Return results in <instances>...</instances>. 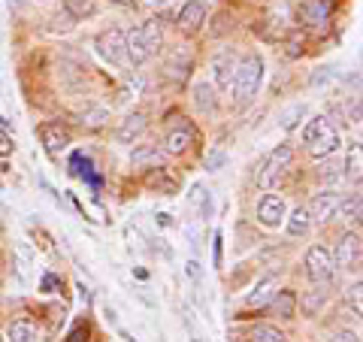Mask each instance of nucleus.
I'll return each mask as SVG.
<instances>
[{
    "label": "nucleus",
    "mask_w": 363,
    "mask_h": 342,
    "mask_svg": "<svg viewBox=\"0 0 363 342\" xmlns=\"http://www.w3.org/2000/svg\"><path fill=\"white\" fill-rule=\"evenodd\" d=\"M306 276L315 285H330L336 279V260L327 246H312L306 252Z\"/></svg>",
    "instance_id": "4"
},
{
    "label": "nucleus",
    "mask_w": 363,
    "mask_h": 342,
    "mask_svg": "<svg viewBox=\"0 0 363 342\" xmlns=\"http://www.w3.org/2000/svg\"><path fill=\"white\" fill-rule=\"evenodd\" d=\"M309 227H312L309 209H294L291 212V219H288V233L291 236H306V233H309Z\"/></svg>",
    "instance_id": "21"
},
{
    "label": "nucleus",
    "mask_w": 363,
    "mask_h": 342,
    "mask_svg": "<svg viewBox=\"0 0 363 342\" xmlns=\"http://www.w3.org/2000/svg\"><path fill=\"white\" fill-rule=\"evenodd\" d=\"M288 215V203L285 197H279V194H264L257 203V221L264 227H279L281 221H285Z\"/></svg>",
    "instance_id": "8"
},
{
    "label": "nucleus",
    "mask_w": 363,
    "mask_h": 342,
    "mask_svg": "<svg viewBox=\"0 0 363 342\" xmlns=\"http://www.w3.org/2000/svg\"><path fill=\"white\" fill-rule=\"evenodd\" d=\"M294 161V149L291 145H279V149H272L269 158L264 161V167H260L257 173V188H272V182H276L281 173H285V167Z\"/></svg>",
    "instance_id": "6"
},
{
    "label": "nucleus",
    "mask_w": 363,
    "mask_h": 342,
    "mask_svg": "<svg viewBox=\"0 0 363 342\" xmlns=\"http://www.w3.org/2000/svg\"><path fill=\"white\" fill-rule=\"evenodd\" d=\"M345 176H348V179H354V182H360V145H357V143L348 149V158H345Z\"/></svg>",
    "instance_id": "25"
},
{
    "label": "nucleus",
    "mask_w": 363,
    "mask_h": 342,
    "mask_svg": "<svg viewBox=\"0 0 363 342\" xmlns=\"http://www.w3.org/2000/svg\"><path fill=\"white\" fill-rule=\"evenodd\" d=\"M279 291V282H276V276H264L257 285H255V291L245 297V303L248 306H267L269 300H272V294Z\"/></svg>",
    "instance_id": "16"
},
{
    "label": "nucleus",
    "mask_w": 363,
    "mask_h": 342,
    "mask_svg": "<svg viewBox=\"0 0 363 342\" xmlns=\"http://www.w3.org/2000/svg\"><path fill=\"white\" fill-rule=\"evenodd\" d=\"M16 149V143H13V136H9L4 128H0V158H9Z\"/></svg>",
    "instance_id": "32"
},
{
    "label": "nucleus",
    "mask_w": 363,
    "mask_h": 342,
    "mask_svg": "<svg viewBox=\"0 0 363 342\" xmlns=\"http://www.w3.org/2000/svg\"><path fill=\"white\" fill-rule=\"evenodd\" d=\"M330 342H360V336L354 333V330H342V333H336Z\"/></svg>",
    "instance_id": "34"
},
{
    "label": "nucleus",
    "mask_w": 363,
    "mask_h": 342,
    "mask_svg": "<svg viewBox=\"0 0 363 342\" xmlns=\"http://www.w3.org/2000/svg\"><path fill=\"white\" fill-rule=\"evenodd\" d=\"M40 140L49 155H61L70 145V131L61 128V121H45L40 124Z\"/></svg>",
    "instance_id": "11"
},
{
    "label": "nucleus",
    "mask_w": 363,
    "mask_h": 342,
    "mask_svg": "<svg viewBox=\"0 0 363 342\" xmlns=\"http://www.w3.org/2000/svg\"><path fill=\"white\" fill-rule=\"evenodd\" d=\"M260 82H264V58H260V55H245V58L236 64V73H233L236 104L255 100V94L260 91Z\"/></svg>",
    "instance_id": "3"
},
{
    "label": "nucleus",
    "mask_w": 363,
    "mask_h": 342,
    "mask_svg": "<svg viewBox=\"0 0 363 342\" xmlns=\"http://www.w3.org/2000/svg\"><path fill=\"white\" fill-rule=\"evenodd\" d=\"M236 64H240V58H236L233 49H221L218 55L212 58V79L218 88H230L233 85V73H236Z\"/></svg>",
    "instance_id": "9"
},
{
    "label": "nucleus",
    "mask_w": 363,
    "mask_h": 342,
    "mask_svg": "<svg viewBox=\"0 0 363 342\" xmlns=\"http://www.w3.org/2000/svg\"><path fill=\"white\" fill-rule=\"evenodd\" d=\"M197 140V131H194V124L182 118L179 124H173L167 133V152H173V155H182V152H188L191 145H194Z\"/></svg>",
    "instance_id": "12"
},
{
    "label": "nucleus",
    "mask_w": 363,
    "mask_h": 342,
    "mask_svg": "<svg viewBox=\"0 0 363 342\" xmlns=\"http://www.w3.org/2000/svg\"><path fill=\"white\" fill-rule=\"evenodd\" d=\"M133 161L136 164H164V155L157 152V149H140V152H133Z\"/></svg>",
    "instance_id": "30"
},
{
    "label": "nucleus",
    "mask_w": 363,
    "mask_h": 342,
    "mask_svg": "<svg viewBox=\"0 0 363 342\" xmlns=\"http://www.w3.org/2000/svg\"><path fill=\"white\" fill-rule=\"evenodd\" d=\"M315 176H318V182H321V185H333V182L339 179V164H336V161H324V164H318Z\"/></svg>",
    "instance_id": "26"
},
{
    "label": "nucleus",
    "mask_w": 363,
    "mask_h": 342,
    "mask_svg": "<svg viewBox=\"0 0 363 342\" xmlns=\"http://www.w3.org/2000/svg\"><path fill=\"white\" fill-rule=\"evenodd\" d=\"M303 116H306V106H303V104L291 106V109L285 112V116H281V128H285V131H294V128L300 124V118H303Z\"/></svg>",
    "instance_id": "29"
},
{
    "label": "nucleus",
    "mask_w": 363,
    "mask_h": 342,
    "mask_svg": "<svg viewBox=\"0 0 363 342\" xmlns=\"http://www.w3.org/2000/svg\"><path fill=\"white\" fill-rule=\"evenodd\" d=\"M203 21H206V4H203V0H188V4H182V9H179V28L197 31Z\"/></svg>",
    "instance_id": "15"
},
{
    "label": "nucleus",
    "mask_w": 363,
    "mask_h": 342,
    "mask_svg": "<svg viewBox=\"0 0 363 342\" xmlns=\"http://www.w3.org/2000/svg\"><path fill=\"white\" fill-rule=\"evenodd\" d=\"M143 131H145V116L143 112H130V116L118 124V140L121 143H133L136 136H143Z\"/></svg>",
    "instance_id": "17"
},
{
    "label": "nucleus",
    "mask_w": 363,
    "mask_h": 342,
    "mask_svg": "<svg viewBox=\"0 0 363 342\" xmlns=\"http://www.w3.org/2000/svg\"><path fill=\"white\" fill-rule=\"evenodd\" d=\"M215 85H209V82H197L194 85V106L200 109V112H215Z\"/></svg>",
    "instance_id": "19"
},
{
    "label": "nucleus",
    "mask_w": 363,
    "mask_h": 342,
    "mask_svg": "<svg viewBox=\"0 0 363 342\" xmlns=\"http://www.w3.org/2000/svg\"><path fill=\"white\" fill-rule=\"evenodd\" d=\"M149 185L157 188V191H164V194H173L176 191V182L167 179V170H157V173H152L149 176Z\"/></svg>",
    "instance_id": "28"
},
{
    "label": "nucleus",
    "mask_w": 363,
    "mask_h": 342,
    "mask_svg": "<svg viewBox=\"0 0 363 342\" xmlns=\"http://www.w3.org/2000/svg\"><path fill=\"white\" fill-rule=\"evenodd\" d=\"M97 55L104 61H109L112 67H121L128 64V49H124V31L121 28H109L97 37Z\"/></svg>",
    "instance_id": "5"
},
{
    "label": "nucleus",
    "mask_w": 363,
    "mask_h": 342,
    "mask_svg": "<svg viewBox=\"0 0 363 342\" xmlns=\"http://www.w3.org/2000/svg\"><path fill=\"white\" fill-rule=\"evenodd\" d=\"M269 303L281 318H294V312H297V294L294 291H276Z\"/></svg>",
    "instance_id": "18"
},
{
    "label": "nucleus",
    "mask_w": 363,
    "mask_h": 342,
    "mask_svg": "<svg viewBox=\"0 0 363 342\" xmlns=\"http://www.w3.org/2000/svg\"><path fill=\"white\" fill-rule=\"evenodd\" d=\"M221 161H224V155H221V152H218V155H212V158H209V170L221 167Z\"/></svg>",
    "instance_id": "38"
},
{
    "label": "nucleus",
    "mask_w": 363,
    "mask_h": 342,
    "mask_svg": "<svg viewBox=\"0 0 363 342\" xmlns=\"http://www.w3.org/2000/svg\"><path fill=\"white\" fill-rule=\"evenodd\" d=\"M145 4H149V6H155V9H164V6H169V4H173V0H145Z\"/></svg>",
    "instance_id": "37"
},
{
    "label": "nucleus",
    "mask_w": 363,
    "mask_h": 342,
    "mask_svg": "<svg viewBox=\"0 0 363 342\" xmlns=\"http://www.w3.org/2000/svg\"><path fill=\"white\" fill-rule=\"evenodd\" d=\"M215 267H221V233L215 236Z\"/></svg>",
    "instance_id": "35"
},
{
    "label": "nucleus",
    "mask_w": 363,
    "mask_h": 342,
    "mask_svg": "<svg viewBox=\"0 0 363 342\" xmlns=\"http://www.w3.org/2000/svg\"><path fill=\"white\" fill-rule=\"evenodd\" d=\"M55 285H58V279H55V276H45V279H43V291H49V294H52Z\"/></svg>",
    "instance_id": "36"
},
{
    "label": "nucleus",
    "mask_w": 363,
    "mask_h": 342,
    "mask_svg": "<svg viewBox=\"0 0 363 342\" xmlns=\"http://www.w3.org/2000/svg\"><path fill=\"white\" fill-rule=\"evenodd\" d=\"M339 212H342V221L357 224L360 221V191L348 194L345 200H339Z\"/></svg>",
    "instance_id": "23"
},
{
    "label": "nucleus",
    "mask_w": 363,
    "mask_h": 342,
    "mask_svg": "<svg viewBox=\"0 0 363 342\" xmlns=\"http://www.w3.org/2000/svg\"><path fill=\"white\" fill-rule=\"evenodd\" d=\"M336 270H360V233L354 231H348L342 239L336 243Z\"/></svg>",
    "instance_id": "7"
},
{
    "label": "nucleus",
    "mask_w": 363,
    "mask_h": 342,
    "mask_svg": "<svg viewBox=\"0 0 363 342\" xmlns=\"http://www.w3.org/2000/svg\"><path fill=\"white\" fill-rule=\"evenodd\" d=\"M6 336H9V342H37L40 339L37 327H33L30 321H13L6 330Z\"/></svg>",
    "instance_id": "20"
},
{
    "label": "nucleus",
    "mask_w": 363,
    "mask_h": 342,
    "mask_svg": "<svg viewBox=\"0 0 363 342\" xmlns=\"http://www.w3.org/2000/svg\"><path fill=\"white\" fill-rule=\"evenodd\" d=\"M348 303H354V315H360V282L348 288Z\"/></svg>",
    "instance_id": "33"
},
{
    "label": "nucleus",
    "mask_w": 363,
    "mask_h": 342,
    "mask_svg": "<svg viewBox=\"0 0 363 342\" xmlns=\"http://www.w3.org/2000/svg\"><path fill=\"white\" fill-rule=\"evenodd\" d=\"M106 121H109V109L106 106H94V109H88L82 116V124H88V128H100V124H106Z\"/></svg>",
    "instance_id": "27"
},
{
    "label": "nucleus",
    "mask_w": 363,
    "mask_h": 342,
    "mask_svg": "<svg viewBox=\"0 0 363 342\" xmlns=\"http://www.w3.org/2000/svg\"><path fill=\"white\" fill-rule=\"evenodd\" d=\"M303 143L309 145L312 158H330V155L339 152V145H342V140H339V131L333 128L327 116H315L309 124H306V128H303Z\"/></svg>",
    "instance_id": "2"
},
{
    "label": "nucleus",
    "mask_w": 363,
    "mask_h": 342,
    "mask_svg": "<svg viewBox=\"0 0 363 342\" xmlns=\"http://www.w3.org/2000/svg\"><path fill=\"white\" fill-rule=\"evenodd\" d=\"M321 303H324V291H321V288H318V291L312 294V297H309V300H306V306H303V312H306V315H318V309H321Z\"/></svg>",
    "instance_id": "31"
},
{
    "label": "nucleus",
    "mask_w": 363,
    "mask_h": 342,
    "mask_svg": "<svg viewBox=\"0 0 363 342\" xmlns=\"http://www.w3.org/2000/svg\"><path fill=\"white\" fill-rule=\"evenodd\" d=\"M161 43H164V31L157 21H145V25L140 28H133L124 33V49H128V61L133 67H140L152 58V55L161 49Z\"/></svg>",
    "instance_id": "1"
},
{
    "label": "nucleus",
    "mask_w": 363,
    "mask_h": 342,
    "mask_svg": "<svg viewBox=\"0 0 363 342\" xmlns=\"http://www.w3.org/2000/svg\"><path fill=\"white\" fill-rule=\"evenodd\" d=\"M248 339H252V342H288V336L281 333L279 327H269V324H257Z\"/></svg>",
    "instance_id": "24"
},
{
    "label": "nucleus",
    "mask_w": 363,
    "mask_h": 342,
    "mask_svg": "<svg viewBox=\"0 0 363 342\" xmlns=\"http://www.w3.org/2000/svg\"><path fill=\"white\" fill-rule=\"evenodd\" d=\"M64 9L70 18H91L97 13V0H64Z\"/></svg>",
    "instance_id": "22"
},
{
    "label": "nucleus",
    "mask_w": 363,
    "mask_h": 342,
    "mask_svg": "<svg viewBox=\"0 0 363 342\" xmlns=\"http://www.w3.org/2000/svg\"><path fill=\"white\" fill-rule=\"evenodd\" d=\"M330 13H333V0H303L300 4V18L312 28L327 25Z\"/></svg>",
    "instance_id": "14"
},
{
    "label": "nucleus",
    "mask_w": 363,
    "mask_h": 342,
    "mask_svg": "<svg viewBox=\"0 0 363 342\" xmlns=\"http://www.w3.org/2000/svg\"><path fill=\"white\" fill-rule=\"evenodd\" d=\"M339 194L336 191H330V188H324L321 194H315L312 197V206H309V215H312V221H321V224H327V221H333L336 215H339Z\"/></svg>",
    "instance_id": "10"
},
{
    "label": "nucleus",
    "mask_w": 363,
    "mask_h": 342,
    "mask_svg": "<svg viewBox=\"0 0 363 342\" xmlns=\"http://www.w3.org/2000/svg\"><path fill=\"white\" fill-rule=\"evenodd\" d=\"M191 67H194L191 49L179 45V49L169 52V58H167V64H164V73H167L169 79H176V82H185V79L191 76Z\"/></svg>",
    "instance_id": "13"
}]
</instances>
